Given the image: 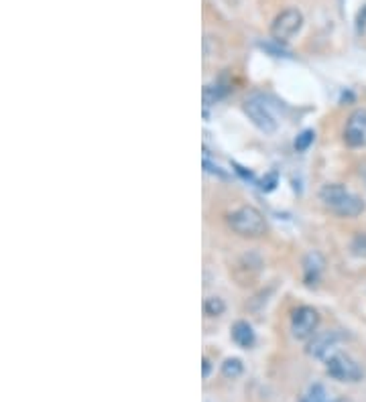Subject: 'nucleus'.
Listing matches in <instances>:
<instances>
[{
  "label": "nucleus",
  "mask_w": 366,
  "mask_h": 402,
  "mask_svg": "<svg viewBox=\"0 0 366 402\" xmlns=\"http://www.w3.org/2000/svg\"><path fill=\"white\" fill-rule=\"evenodd\" d=\"M321 205L338 218H358L365 214V201L340 183H327L320 189Z\"/></svg>",
  "instance_id": "1"
},
{
  "label": "nucleus",
  "mask_w": 366,
  "mask_h": 402,
  "mask_svg": "<svg viewBox=\"0 0 366 402\" xmlns=\"http://www.w3.org/2000/svg\"><path fill=\"white\" fill-rule=\"evenodd\" d=\"M230 230L240 238H261L267 232V220L255 205H242L228 216Z\"/></svg>",
  "instance_id": "2"
},
{
  "label": "nucleus",
  "mask_w": 366,
  "mask_h": 402,
  "mask_svg": "<svg viewBox=\"0 0 366 402\" xmlns=\"http://www.w3.org/2000/svg\"><path fill=\"white\" fill-rule=\"evenodd\" d=\"M325 372L330 378L338 382H360L365 378L360 364L354 357L342 354V352H336L334 356L325 359Z\"/></svg>",
  "instance_id": "3"
},
{
  "label": "nucleus",
  "mask_w": 366,
  "mask_h": 402,
  "mask_svg": "<svg viewBox=\"0 0 366 402\" xmlns=\"http://www.w3.org/2000/svg\"><path fill=\"white\" fill-rule=\"evenodd\" d=\"M303 27V14L299 8H285L274 16L271 25V37L274 43H289Z\"/></svg>",
  "instance_id": "4"
},
{
  "label": "nucleus",
  "mask_w": 366,
  "mask_h": 402,
  "mask_svg": "<svg viewBox=\"0 0 366 402\" xmlns=\"http://www.w3.org/2000/svg\"><path fill=\"white\" fill-rule=\"evenodd\" d=\"M244 112H246V116L252 120V124H255L259 131H263L265 134L277 133L279 122H277L273 110L267 106V102H265L263 96L252 93L250 98H246V102H244Z\"/></svg>",
  "instance_id": "5"
},
{
  "label": "nucleus",
  "mask_w": 366,
  "mask_h": 402,
  "mask_svg": "<svg viewBox=\"0 0 366 402\" xmlns=\"http://www.w3.org/2000/svg\"><path fill=\"white\" fill-rule=\"evenodd\" d=\"M320 325V313L310 305H301L291 313V333L295 339H310Z\"/></svg>",
  "instance_id": "6"
},
{
  "label": "nucleus",
  "mask_w": 366,
  "mask_h": 402,
  "mask_svg": "<svg viewBox=\"0 0 366 402\" xmlns=\"http://www.w3.org/2000/svg\"><path fill=\"white\" fill-rule=\"evenodd\" d=\"M344 142L350 148H366V108L354 110L344 126Z\"/></svg>",
  "instance_id": "7"
},
{
  "label": "nucleus",
  "mask_w": 366,
  "mask_h": 402,
  "mask_svg": "<svg viewBox=\"0 0 366 402\" xmlns=\"http://www.w3.org/2000/svg\"><path fill=\"white\" fill-rule=\"evenodd\" d=\"M342 339H344V337H342L338 331H323V333H318V335H314V339L310 342L308 354L325 361L327 357L334 356L336 352H340L338 346H340Z\"/></svg>",
  "instance_id": "8"
},
{
  "label": "nucleus",
  "mask_w": 366,
  "mask_h": 402,
  "mask_svg": "<svg viewBox=\"0 0 366 402\" xmlns=\"http://www.w3.org/2000/svg\"><path fill=\"white\" fill-rule=\"evenodd\" d=\"M230 335H232V342H234L238 348H244V350L252 348V346H255V342H257V335H255L252 325H250L248 321H242V319H240V321H236V323L232 325Z\"/></svg>",
  "instance_id": "9"
},
{
  "label": "nucleus",
  "mask_w": 366,
  "mask_h": 402,
  "mask_svg": "<svg viewBox=\"0 0 366 402\" xmlns=\"http://www.w3.org/2000/svg\"><path fill=\"white\" fill-rule=\"evenodd\" d=\"M321 270H323V258L318 252H310L303 260V276L308 280V284H314L318 282Z\"/></svg>",
  "instance_id": "10"
},
{
  "label": "nucleus",
  "mask_w": 366,
  "mask_h": 402,
  "mask_svg": "<svg viewBox=\"0 0 366 402\" xmlns=\"http://www.w3.org/2000/svg\"><path fill=\"white\" fill-rule=\"evenodd\" d=\"M224 311H226V303L220 297H208L204 301V313L208 317H220Z\"/></svg>",
  "instance_id": "11"
},
{
  "label": "nucleus",
  "mask_w": 366,
  "mask_h": 402,
  "mask_svg": "<svg viewBox=\"0 0 366 402\" xmlns=\"http://www.w3.org/2000/svg\"><path fill=\"white\" fill-rule=\"evenodd\" d=\"M242 372H244V366H242V361L238 357H228L222 364V374L226 378H230V380H236L238 376H242Z\"/></svg>",
  "instance_id": "12"
},
{
  "label": "nucleus",
  "mask_w": 366,
  "mask_h": 402,
  "mask_svg": "<svg viewBox=\"0 0 366 402\" xmlns=\"http://www.w3.org/2000/svg\"><path fill=\"white\" fill-rule=\"evenodd\" d=\"M301 402H330V399H327V392L321 384H314L308 390V394L301 399Z\"/></svg>",
  "instance_id": "13"
},
{
  "label": "nucleus",
  "mask_w": 366,
  "mask_h": 402,
  "mask_svg": "<svg viewBox=\"0 0 366 402\" xmlns=\"http://www.w3.org/2000/svg\"><path fill=\"white\" fill-rule=\"evenodd\" d=\"M314 140H316V133L314 131H303V133L297 136V140H295V148L299 153H303V150H308L314 144Z\"/></svg>",
  "instance_id": "14"
},
{
  "label": "nucleus",
  "mask_w": 366,
  "mask_h": 402,
  "mask_svg": "<svg viewBox=\"0 0 366 402\" xmlns=\"http://www.w3.org/2000/svg\"><path fill=\"white\" fill-rule=\"evenodd\" d=\"M208 374H210V359L204 357V378H208Z\"/></svg>",
  "instance_id": "15"
},
{
  "label": "nucleus",
  "mask_w": 366,
  "mask_h": 402,
  "mask_svg": "<svg viewBox=\"0 0 366 402\" xmlns=\"http://www.w3.org/2000/svg\"><path fill=\"white\" fill-rule=\"evenodd\" d=\"M330 402H352V401H348V399H334V401H330Z\"/></svg>",
  "instance_id": "16"
},
{
  "label": "nucleus",
  "mask_w": 366,
  "mask_h": 402,
  "mask_svg": "<svg viewBox=\"0 0 366 402\" xmlns=\"http://www.w3.org/2000/svg\"><path fill=\"white\" fill-rule=\"evenodd\" d=\"M365 181H366V175H365Z\"/></svg>",
  "instance_id": "17"
}]
</instances>
